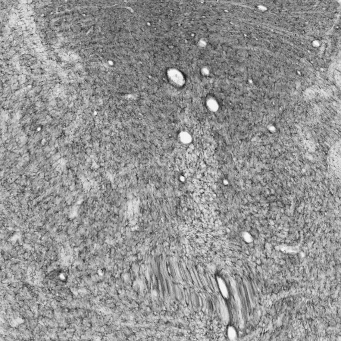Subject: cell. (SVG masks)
<instances>
[{
	"mask_svg": "<svg viewBox=\"0 0 341 341\" xmlns=\"http://www.w3.org/2000/svg\"><path fill=\"white\" fill-rule=\"evenodd\" d=\"M228 336L230 340H234L236 337V332L233 327H230L228 328Z\"/></svg>",
	"mask_w": 341,
	"mask_h": 341,
	"instance_id": "cell-2",
	"label": "cell"
},
{
	"mask_svg": "<svg viewBox=\"0 0 341 341\" xmlns=\"http://www.w3.org/2000/svg\"><path fill=\"white\" fill-rule=\"evenodd\" d=\"M217 281H218V285L219 286L220 291L222 295L225 298L227 299L229 297V292H228V289H227V287L226 286V284L225 283V281H224L220 277L217 278Z\"/></svg>",
	"mask_w": 341,
	"mask_h": 341,
	"instance_id": "cell-1",
	"label": "cell"
}]
</instances>
